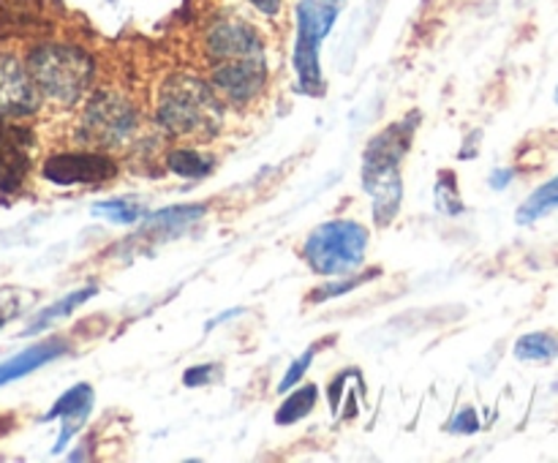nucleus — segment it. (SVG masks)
<instances>
[{
    "label": "nucleus",
    "mask_w": 558,
    "mask_h": 463,
    "mask_svg": "<svg viewBox=\"0 0 558 463\" xmlns=\"http://www.w3.org/2000/svg\"><path fill=\"white\" fill-rule=\"evenodd\" d=\"M414 123L401 120L374 136L363 156V185L371 196L376 227H390L401 210L403 180H401V158L407 156L409 142H412Z\"/></svg>",
    "instance_id": "nucleus-1"
},
{
    "label": "nucleus",
    "mask_w": 558,
    "mask_h": 463,
    "mask_svg": "<svg viewBox=\"0 0 558 463\" xmlns=\"http://www.w3.org/2000/svg\"><path fill=\"white\" fill-rule=\"evenodd\" d=\"M316 398H319V390L316 385H303V387H294L292 395L278 406L276 412V423L278 425H294L300 423L303 417H308L311 409L316 406Z\"/></svg>",
    "instance_id": "nucleus-18"
},
{
    "label": "nucleus",
    "mask_w": 558,
    "mask_h": 463,
    "mask_svg": "<svg viewBox=\"0 0 558 463\" xmlns=\"http://www.w3.org/2000/svg\"><path fill=\"white\" fill-rule=\"evenodd\" d=\"M27 71L44 96L58 103H76L93 80V60L71 44H41L27 58Z\"/></svg>",
    "instance_id": "nucleus-3"
},
{
    "label": "nucleus",
    "mask_w": 558,
    "mask_h": 463,
    "mask_svg": "<svg viewBox=\"0 0 558 463\" xmlns=\"http://www.w3.org/2000/svg\"><path fill=\"white\" fill-rule=\"evenodd\" d=\"M267 82L265 58H243V60H221L213 63L210 82L213 93L234 103H245L262 93Z\"/></svg>",
    "instance_id": "nucleus-8"
},
{
    "label": "nucleus",
    "mask_w": 558,
    "mask_h": 463,
    "mask_svg": "<svg viewBox=\"0 0 558 463\" xmlns=\"http://www.w3.org/2000/svg\"><path fill=\"white\" fill-rule=\"evenodd\" d=\"M60 354H65V343L58 341V338H49V341L36 343V346L25 349V352L3 360V363H0V387L33 374V370H38L41 365L52 363L54 357H60Z\"/></svg>",
    "instance_id": "nucleus-13"
},
{
    "label": "nucleus",
    "mask_w": 558,
    "mask_h": 463,
    "mask_svg": "<svg viewBox=\"0 0 558 463\" xmlns=\"http://www.w3.org/2000/svg\"><path fill=\"white\" fill-rule=\"evenodd\" d=\"M347 0H303L298 5V41H294V74L303 96L325 90L319 69V47L336 25Z\"/></svg>",
    "instance_id": "nucleus-4"
},
{
    "label": "nucleus",
    "mask_w": 558,
    "mask_h": 463,
    "mask_svg": "<svg viewBox=\"0 0 558 463\" xmlns=\"http://www.w3.org/2000/svg\"><path fill=\"white\" fill-rule=\"evenodd\" d=\"M93 401H96V392H93V387L85 385V381H82V385H74L71 390H65L63 395L54 401V406L49 409L47 417H44V419H58V417L63 419V434H60V439L54 441L52 452L65 450L71 436L82 428L87 414L93 412Z\"/></svg>",
    "instance_id": "nucleus-12"
},
{
    "label": "nucleus",
    "mask_w": 558,
    "mask_h": 463,
    "mask_svg": "<svg viewBox=\"0 0 558 463\" xmlns=\"http://www.w3.org/2000/svg\"><path fill=\"white\" fill-rule=\"evenodd\" d=\"M477 428H480V419L477 414H474V409H463V412L456 414L452 423L447 425V430H452V434H474Z\"/></svg>",
    "instance_id": "nucleus-24"
},
{
    "label": "nucleus",
    "mask_w": 558,
    "mask_h": 463,
    "mask_svg": "<svg viewBox=\"0 0 558 463\" xmlns=\"http://www.w3.org/2000/svg\"><path fill=\"white\" fill-rule=\"evenodd\" d=\"M33 134L22 125H5L0 129V191L14 194L20 191L22 180L31 172L33 158Z\"/></svg>",
    "instance_id": "nucleus-11"
},
{
    "label": "nucleus",
    "mask_w": 558,
    "mask_h": 463,
    "mask_svg": "<svg viewBox=\"0 0 558 463\" xmlns=\"http://www.w3.org/2000/svg\"><path fill=\"white\" fill-rule=\"evenodd\" d=\"M376 276H379V270H371V272H365V276H354V278L336 276V281L325 283V287H319L316 292H311V300H314V303H325V300L343 297V294L354 292V289L363 287L365 281H371V278H376Z\"/></svg>",
    "instance_id": "nucleus-21"
},
{
    "label": "nucleus",
    "mask_w": 558,
    "mask_h": 463,
    "mask_svg": "<svg viewBox=\"0 0 558 463\" xmlns=\"http://www.w3.org/2000/svg\"><path fill=\"white\" fill-rule=\"evenodd\" d=\"M556 101H558V90H556Z\"/></svg>",
    "instance_id": "nucleus-29"
},
{
    "label": "nucleus",
    "mask_w": 558,
    "mask_h": 463,
    "mask_svg": "<svg viewBox=\"0 0 558 463\" xmlns=\"http://www.w3.org/2000/svg\"><path fill=\"white\" fill-rule=\"evenodd\" d=\"M205 49L213 63L221 60H243V58H265L259 31L238 16H223L216 20L205 33Z\"/></svg>",
    "instance_id": "nucleus-7"
},
{
    "label": "nucleus",
    "mask_w": 558,
    "mask_h": 463,
    "mask_svg": "<svg viewBox=\"0 0 558 463\" xmlns=\"http://www.w3.org/2000/svg\"><path fill=\"white\" fill-rule=\"evenodd\" d=\"M169 169L180 178H205L213 172V161L191 147H180V150L169 153Z\"/></svg>",
    "instance_id": "nucleus-20"
},
{
    "label": "nucleus",
    "mask_w": 558,
    "mask_h": 463,
    "mask_svg": "<svg viewBox=\"0 0 558 463\" xmlns=\"http://www.w3.org/2000/svg\"><path fill=\"white\" fill-rule=\"evenodd\" d=\"M156 118L169 134L205 139L221 129V103L207 82L178 74L161 85Z\"/></svg>",
    "instance_id": "nucleus-2"
},
{
    "label": "nucleus",
    "mask_w": 558,
    "mask_h": 463,
    "mask_svg": "<svg viewBox=\"0 0 558 463\" xmlns=\"http://www.w3.org/2000/svg\"><path fill=\"white\" fill-rule=\"evenodd\" d=\"M136 112L123 96L98 93L82 114V136L96 147H118L134 134Z\"/></svg>",
    "instance_id": "nucleus-6"
},
{
    "label": "nucleus",
    "mask_w": 558,
    "mask_h": 463,
    "mask_svg": "<svg viewBox=\"0 0 558 463\" xmlns=\"http://www.w3.org/2000/svg\"><path fill=\"white\" fill-rule=\"evenodd\" d=\"M556 207H558V174L554 180H548V183L539 185V188L534 191L521 207H518L515 221L526 227V223H534L539 221V218L548 216V212H554Z\"/></svg>",
    "instance_id": "nucleus-16"
},
{
    "label": "nucleus",
    "mask_w": 558,
    "mask_h": 463,
    "mask_svg": "<svg viewBox=\"0 0 558 463\" xmlns=\"http://www.w3.org/2000/svg\"><path fill=\"white\" fill-rule=\"evenodd\" d=\"M368 232L357 221L338 218L316 227L303 245V256L308 267L319 276H347L365 259Z\"/></svg>",
    "instance_id": "nucleus-5"
},
{
    "label": "nucleus",
    "mask_w": 558,
    "mask_h": 463,
    "mask_svg": "<svg viewBox=\"0 0 558 463\" xmlns=\"http://www.w3.org/2000/svg\"><path fill=\"white\" fill-rule=\"evenodd\" d=\"M31 300H33V292H27V289H20V287L0 289V327H5L11 319H16V316L27 308Z\"/></svg>",
    "instance_id": "nucleus-22"
},
{
    "label": "nucleus",
    "mask_w": 558,
    "mask_h": 463,
    "mask_svg": "<svg viewBox=\"0 0 558 463\" xmlns=\"http://www.w3.org/2000/svg\"><path fill=\"white\" fill-rule=\"evenodd\" d=\"M515 357L521 363H539V365H548L554 363L558 357V338L554 332H529L523 336L521 341L515 343Z\"/></svg>",
    "instance_id": "nucleus-15"
},
{
    "label": "nucleus",
    "mask_w": 558,
    "mask_h": 463,
    "mask_svg": "<svg viewBox=\"0 0 558 463\" xmlns=\"http://www.w3.org/2000/svg\"><path fill=\"white\" fill-rule=\"evenodd\" d=\"M96 292H98V287H93V283H90V287L76 289V292H71V294H65V297H60L58 303L47 305V308H44L41 314L36 316V321H31V325H27L25 336H36V332L47 330V327L54 325V321H58V319H65V316H71L76 308H80V305H85L87 300H90Z\"/></svg>",
    "instance_id": "nucleus-14"
},
{
    "label": "nucleus",
    "mask_w": 558,
    "mask_h": 463,
    "mask_svg": "<svg viewBox=\"0 0 558 463\" xmlns=\"http://www.w3.org/2000/svg\"><path fill=\"white\" fill-rule=\"evenodd\" d=\"M512 180V172H494V178H490V183H494V188H505L507 183Z\"/></svg>",
    "instance_id": "nucleus-27"
},
{
    "label": "nucleus",
    "mask_w": 558,
    "mask_h": 463,
    "mask_svg": "<svg viewBox=\"0 0 558 463\" xmlns=\"http://www.w3.org/2000/svg\"><path fill=\"white\" fill-rule=\"evenodd\" d=\"M248 3L256 5V9H259L262 14H267V16L278 14V9H281V0H248Z\"/></svg>",
    "instance_id": "nucleus-26"
},
{
    "label": "nucleus",
    "mask_w": 558,
    "mask_h": 463,
    "mask_svg": "<svg viewBox=\"0 0 558 463\" xmlns=\"http://www.w3.org/2000/svg\"><path fill=\"white\" fill-rule=\"evenodd\" d=\"M9 419H3V417H0V434H3V430H9Z\"/></svg>",
    "instance_id": "nucleus-28"
},
{
    "label": "nucleus",
    "mask_w": 558,
    "mask_h": 463,
    "mask_svg": "<svg viewBox=\"0 0 558 463\" xmlns=\"http://www.w3.org/2000/svg\"><path fill=\"white\" fill-rule=\"evenodd\" d=\"M114 172H118V167L104 153H60L44 163V178L60 188L104 183V180H112Z\"/></svg>",
    "instance_id": "nucleus-9"
},
{
    "label": "nucleus",
    "mask_w": 558,
    "mask_h": 463,
    "mask_svg": "<svg viewBox=\"0 0 558 463\" xmlns=\"http://www.w3.org/2000/svg\"><path fill=\"white\" fill-rule=\"evenodd\" d=\"M38 90L27 65L11 54H0V120L36 112Z\"/></svg>",
    "instance_id": "nucleus-10"
},
{
    "label": "nucleus",
    "mask_w": 558,
    "mask_h": 463,
    "mask_svg": "<svg viewBox=\"0 0 558 463\" xmlns=\"http://www.w3.org/2000/svg\"><path fill=\"white\" fill-rule=\"evenodd\" d=\"M93 216H101L107 218V221L120 223V227H129V223H136L140 218H145L147 210L142 205H136L134 199L118 196V199L96 202V205H93Z\"/></svg>",
    "instance_id": "nucleus-19"
},
{
    "label": "nucleus",
    "mask_w": 558,
    "mask_h": 463,
    "mask_svg": "<svg viewBox=\"0 0 558 463\" xmlns=\"http://www.w3.org/2000/svg\"><path fill=\"white\" fill-rule=\"evenodd\" d=\"M314 354H316V349H314V346L305 349L303 357H298V360H294L292 365H289V370H287V374H283L281 385H278V392H289V390H294V387H298L300 381H303V376L308 374L311 360H314Z\"/></svg>",
    "instance_id": "nucleus-23"
},
{
    "label": "nucleus",
    "mask_w": 558,
    "mask_h": 463,
    "mask_svg": "<svg viewBox=\"0 0 558 463\" xmlns=\"http://www.w3.org/2000/svg\"><path fill=\"white\" fill-rule=\"evenodd\" d=\"M210 376H213V365H196V368L185 370L183 381L185 387H202L210 381Z\"/></svg>",
    "instance_id": "nucleus-25"
},
{
    "label": "nucleus",
    "mask_w": 558,
    "mask_h": 463,
    "mask_svg": "<svg viewBox=\"0 0 558 463\" xmlns=\"http://www.w3.org/2000/svg\"><path fill=\"white\" fill-rule=\"evenodd\" d=\"M205 216V205H183V207H167V210H158L153 216H145V229L153 232H178V229L189 227V223L199 221Z\"/></svg>",
    "instance_id": "nucleus-17"
}]
</instances>
